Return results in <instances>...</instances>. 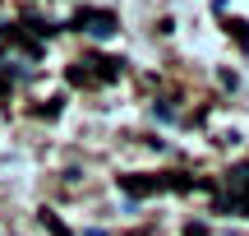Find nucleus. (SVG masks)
Returning <instances> with one entry per match:
<instances>
[{"instance_id": "obj_3", "label": "nucleus", "mask_w": 249, "mask_h": 236, "mask_svg": "<svg viewBox=\"0 0 249 236\" xmlns=\"http://www.w3.org/2000/svg\"><path fill=\"white\" fill-rule=\"evenodd\" d=\"M231 209L249 213V162H245V167H235V172H231Z\"/></svg>"}, {"instance_id": "obj_4", "label": "nucleus", "mask_w": 249, "mask_h": 236, "mask_svg": "<svg viewBox=\"0 0 249 236\" xmlns=\"http://www.w3.org/2000/svg\"><path fill=\"white\" fill-rule=\"evenodd\" d=\"M88 65H97V70H92L97 79H116V74H120V60H111V56H92Z\"/></svg>"}, {"instance_id": "obj_1", "label": "nucleus", "mask_w": 249, "mask_h": 236, "mask_svg": "<svg viewBox=\"0 0 249 236\" xmlns=\"http://www.w3.org/2000/svg\"><path fill=\"white\" fill-rule=\"evenodd\" d=\"M120 190L124 195H157V190H189L185 176H120Z\"/></svg>"}, {"instance_id": "obj_6", "label": "nucleus", "mask_w": 249, "mask_h": 236, "mask_svg": "<svg viewBox=\"0 0 249 236\" xmlns=\"http://www.w3.org/2000/svg\"><path fill=\"white\" fill-rule=\"evenodd\" d=\"M231 37H235V46H249V28L240 23V19H231Z\"/></svg>"}, {"instance_id": "obj_2", "label": "nucleus", "mask_w": 249, "mask_h": 236, "mask_svg": "<svg viewBox=\"0 0 249 236\" xmlns=\"http://www.w3.org/2000/svg\"><path fill=\"white\" fill-rule=\"evenodd\" d=\"M74 28H83V33H92V37H111L116 33V19H111L107 9H79Z\"/></svg>"}, {"instance_id": "obj_5", "label": "nucleus", "mask_w": 249, "mask_h": 236, "mask_svg": "<svg viewBox=\"0 0 249 236\" xmlns=\"http://www.w3.org/2000/svg\"><path fill=\"white\" fill-rule=\"evenodd\" d=\"M42 227H46V232H51V236H74V232H70V227H65V222H60V218H55V213H42Z\"/></svg>"}]
</instances>
